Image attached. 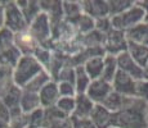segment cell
<instances>
[{
  "label": "cell",
  "instance_id": "8fae6325",
  "mask_svg": "<svg viewBox=\"0 0 148 128\" xmlns=\"http://www.w3.org/2000/svg\"><path fill=\"white\" fill-rule=\"evenodd\" d=\"M110 128H119V127H115V126H112V127H110Z\"/></svg>",
  "mask_w": 148,
  "mask_h": 128
},
{
  "label": "cell",
  "instance_id": "3957f363",
  "mask_svg": "<svg viewBox=\"0 0 148 128\" xmlns=\"http://www.w3.org/2000/svg\"><path fill=\"white\" fill-rule=\"evenodd\" d=\"M139 82L140 81L119 70L115 79L112 81V87L115 92L120 93L125 98H138Z\"/></svg>",
  "mask_w": 148,
  "mask_h": 128
},
{
  "label": "cell",
  "instance_id": "52a82bcc",
  "mask_svg": "<svg viewBox=\"0 0 148 128\" xmlns=\"http://www.w3.org/2000/svg\"><path fill=\"white\" fill-rule=\"evenodd\" d=\"M126 36L129 41L136 42V44L144 45L148 47V22L146 21L142 24L136 26L135 28L130 30L129 32H126Z\"/></svg>",
  "mask_w": 148,
  "mask_h": 128
},
{
  "label": "cell",
  "instance_id": "8992f818",
  "mask_svg": "<svg viewBox=\"0 0 148 128\" xmlns=\"http://www.w3.org/2000/svg\"><path fill=\"white\" fill-rule=\"evenodd\" d=\"M127 53L130 54L134 62L142 68H144L148 64V47L144 45L136 44V42L129 41L127 45Z\"/></svg>",
  "mask_w": 148,
  "mask_h": 128
},
{
  "label": "cell",
  "instance_id": "5b68a950",
  "mask_svg": "<svg viewBox=\"0 0 148 128\" xmlns=\"http://www.w3.org/2000/svg\"><path fill=\"white\" fill-rule=\"evenodd\" d=\"M117 59V65H119V70L124 72L126 74H129L133 78L142 81V76H143V68L140 65H138L134 62V59L130 56V54L127 51L120 54L116 56Z\"/></svg>",
  "mask_w": 148,
  "mask_h": 128
},
{
  "label": "cell",
  "instance_id": "9c48e42d",
  "mask_svg": "<svg viewBox=\"0 0 148 128\" xmlns=\"http://www.w3.org/2000/svg\"><path fill=\"white\" fill-rule=\"evenodd\" d=\"M142 81H147L148 82V64L143 68V76H142Z\"/></svg>",
  "mask_w": 148,
  "mask_h": 128
},
{
  "label": "cell",
  "instance_id": "6da1fadb",
  "mask_svg": "<svg viewBox=\"0 0 148 128\" xmlns=\"http://www.w3.org/2000/svg\"><path fill=\"white\" fill-rule=\"evenodd\" d=\"M112 126L119 128H148V105L139 98H132L126 106L113 113Z\"/></svg>",
  "mask_w": 148,
  "mask_h": 128
},
{
  "label": "cell",
  "instance_id": "ba28073f",
  "mask_svg": "<svg viewBox=\"0 0 148 128\" xmlns=\"http://www.w3.org/2000/svg\"><path fill=\"white\" fill-rule=\"evenodd\" d=\"M138 98L142 99V100L148 105V82L147 81H140L139 82Z\"/></svg>",
  "mask_w": 148,
  "mask_h": 128
},
{
  "label": "cell",
  "instance_id": "7a4b0ae2",
  "mask_svg": "<svg viewBox=\"0 0 148 128\" xmlns=\"http://www.w3.org/2000/svg\"><path fill=\"white\" fill-rule=\"evenodd\" d=\"M143 22H146V10H144V8L142 7L139 1L135 3L127 10H125L124 13L111 17L112 28L122 31V32H129L130 30L142 24Z\"/></svg>",
  "mask_w": 148,
  "mask_h": 128
},
{
  "label": "cell",
  "instance_id": "30bf717a",
  "mask_svg": "<svg viewBox=\"0 0 148 128\" xmlns=\"http://www.w3.org/2000/svg\"><path fill=\"white\" fill-rule=\"evenodd\" d=\"M139 3L144 8V10H146V21L148 22V1H139Z\"/></svg>",
  "mask_w": 148,
  "mask_h": 128
},
{
  "label": "cell",
  "instance_id": "277c9868",
  "mask_svg": "<svg viewBox=\"0 0 148 128\" xmlns=\"http://www.w3.org/2000/svg\"><path fill=\"white\" fill-rule=\"evenodd\" d=\"M127 45H129V39L126 36V32H122L119 30H112L107 33L106 36V49L108 55L117 56L120 54L127 51Z\"/></svg>",
  "mask_w": 148,
  "mask_h": 128
}]
</instances>
